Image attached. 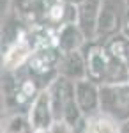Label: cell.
Masks as SVG:
<instances>
[{"label": "cell", "mask_w": 129, "mask_h": 133, "mask_svg": "<svg viewBox=\"0 0 129 133\" xmlns=\"http://www.w3.org/2000/svg\"><path fill=\"white\" fill-rule=\"evenodd\" d=\"M46 133H78V128L67 121H55Z\"/></svg>", "instance_id": "cell-16"}, {"label": "cell", "mask_w": 129, "mask_h": 133, "mask_svg": "<svg viewBox=\"0 0 129 133\" xmlns=\"http://www.w3.org/2000/svg\"><path fill=\"white\" fill-rule=\"evenodd\" d=\"M2 133H37L28 119V114H9L2 123Z\"/></svg>", "instance_id": "cell-13"}, {"label": "cell", "mask_w": 129, "mask_h": 133, "mask_svg": "<svg viewBox=\"0 0 129 133\" xmlns=\"http://www.w3.org/2000/svg\"><path fill=\"white\" fill-rule=\"evenodd\" d=\"M120 34L126 36V37H129V9H127V12H126V18H124V25H122Z\"/></svg>", "instance_id": "cell-17"}, {"label": "cell", "mask_w": 129, "mask_h": 133, "mask_svg": "<svg viewBox=\"0 0 129 133\" xmlns=\"http://www.w3.org/2000/svg\"><path fill=\"white\" fill-rule=\"evenodd\" d=\"M34 51L35 48H34V43L30 41V37L27 34H21L20 39H16L4 51V69L9 73L20 71L23 66L28 64Z\"/></svg>", "instance_id": "cell-8"}, {"label": "cell", "mask_w": 129, "mask_h": 133, "mask_svg": "<svg viewBox=\"0 0 129 133\" xmlns=\"http://www.w3.org/2000/svg\"><path fill=\"white\" fill-rule=\"evenodd\" d=\"M101 114L124 124L129 121V82L101 85Z\"/></svg>", "instance_id": "cell-3"}, {"label": "cell", "mask_w": 129, "mask_h": 133, "mask_svg": "<svg viewBox=\"0 0 129 133\" xmlns=\"http://www.w3.org/2000/svg\"><path fill=\"white\" fill-rule=\"evenodd\" d=\"M66 2H67V4H71V5H80L83 0H66Z\"/></svg>", "instance_id": "cell-19"}, {"label": "cell", "mask_w": 129, "mask_h": 133, "mask_svg": "<svg viewBox=\"0 0 129 133\" xmlns=\"http://www.w3.org/2000/svg\"><path fill=\"white\" fill-rule=\"evenodd\" d=\"M89 41L85 37L83 30L80 29L76 21L62 25L55 36V44L60 50V53H71V51H80L83 50L85 43Z\"/></svg>", "instance_id": "cell-11"}, {"label": "cell", "mask_w": 129, "mask_h": 133, "mask_svg": "<svg viewBox=\"0 0 129 133\" xmlns=\"http://www.w3.org/2000/svg\"><path fill=\"white\" fill-rule=\"evenodd\" d=\"M103 5V0H83L78 9V16H76V23L80 29L83 30L85 37L90 43L96 41V29H97V18H99V11Z\"/></svg>", "instance_id": "cell-10"}, {"label": "cell", "mask_w": 129, "mask_h": 133, "mask_svg": "<svg viewBox=\"0 0 129 133\" xmlns=\"http://www.w3.org/2000/svg\"><path fill=\"white\" fill-rule=\"evenodd\" d=\"M57 75L62 78H67L71 82H78L87 78V55L85 51H71V53H62L60 55L59 66H57Z\"/></svg>", "instance_id": "cell-9"}, {"label": "cell", "mask_w": 129, "mask_h": 133, "mask_svg": "<svg viewBox=\"0 0 129 133\" xmlns=\"http://www.w3.org/2000/svg\"><path fill=\"white\" fill-rule=\"evenodd\" d=\"M60 50L57 48L55 43L51 44H42V46H37L34 55L30 57L28 64V71L32 75H35L37 78H42L50 73H57V66H59L60 61Z\"/></svg>", "instance_id": "cell-6"}, {"label": "cell", "mask_w": 129, "mask_h": 133, "mask_svg": "<svg viewBox=\"0 0 129 133\" xmlns=\"http://www.w3.org/2000/svg\"><path fill=\"white\" fill-rule=\"evenodd\" d=\"M83 133H120V124L108 115L97 114L83 124Z\"/></svg>", "instance_id": "cell-14"}, {"label": "cell", "mask_w": 129, "mask_h": 133, "mask_svg": "<svg viewBox=\"0 0 129 133\" xmlns=\"http://www.w3.org/2000/svg\"><path fill=\"white\" fill-rule=\"evenodd\" d=\"M27 114H28L30 123L37 133H46L51 128V124L55 123V115H53V107H51V98H50V92H48V87L42 89L41 94L32 101Z\"/></svg>", "instance_id": "cell-7"}, {"label": "cell", "mask_w": 129, "mask_h": 133, "mask_svg": "<svg viewBox=\"0 0 129 133\" xmlns=\"http://www.w3.org/2000/svg\"><path fill=\"white\" fill-rule=\"evenodd\" d=\"M12 11L16 12V18L28 23H35L44 18V5L42 0H11Z\"/></svg>", "instance_id": "cell-12"}, {"label": "cell", "mask_w": 129, "mask_h": 133, "mask_svg": "<svg viewBox=\"0 0 129 133\" xmlns=\"http://www.w3.org/2000/svg\"><path fill=\"white\" fill-rule=\"evenodd\" d=\"M85 55H87V78H90L97 85L129 82V68L110 53L104 43H90Z\"/></svg>", "instance_id": "cell-1"}, {"label": "cell", "mask_w": 129, "mask_h": 133, "mask_svg": "<svg viewBox=\"0 0 129 133\" xmlns=\"http://www.w3.org/2000/svg\"><path fill=\"white\" fill-rule=\"evenodd\" d=\"M120 133H129V121L124 124H120Z\"/></svg>", "instance_id": "cell-18"}, {"label": "cell", "mask_w": 129, "mask_h": 133, "mask_svg": "<svg viewBox=\"0 0 129 133\" xmlns=\"http://www.w3.org/2000/svg\"><path fill=\"white\" fill-rule=\"evenodd\" d=\"M126 12H127L126 0H103L99 18H97L96 41L106 43L108 39H111L117 34H120Z\"/></svg>", "instance_id": "cell-4"}, {"label": "cell", "mask_w": 129, "mask_h": 133, "mask_svg": "<svg viewBox=\"0 0 129 133\" xmlns=\"http://www.w3.org/2000/svg\"><path fill=\"white\" fill-rule=\"evenodd\" d=\"M74 99L85 121L101 114V85L90 78L74 82Z\"/></svg>", "instance_id": "cell-5"}, {"label": "cell", "mask_w": 129, "mask_h": 133, "mask_svg": "<svg viewBox=\"0 0 129 133\" xmlns=\"http://www.w3.org/2000/svg\"><path fill=\"white\" fill-rule=\"evenodd\" d=\"M48 92L51 98L55 121H67L76 128L80 124H85V119L74 99V82L57 75L48 83Z\"/></svg>", "instance_id": "cell-2"}, {"label": "cell", "mask_w": 129, "mask_h": 133, "mask_svg": "<svg viewBox=\"0 0 129 133\" xmlns=\"http://www.w3.org/2000/svg\"><path fill=\"white\" fill-rule=\"evenodd\" d=\"M104 44L117 61H120L124 66L129 68V37L122 36V34H117L115 37L108 39Z\"/></svg>", "instance_id": "cell-15"}]
</instances>
